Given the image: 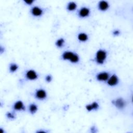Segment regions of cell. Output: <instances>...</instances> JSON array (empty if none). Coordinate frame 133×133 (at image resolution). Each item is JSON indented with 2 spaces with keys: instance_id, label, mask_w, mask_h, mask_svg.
<instances>
[{
  "instance_id": "30bf717a",
  "label": "cell",
  "mask_w": 133,
  "mask_h": 133,
  "mask_svg": "<svg viewBox=\"0 0 133 133\" xmlns=\"http://www.w3.org/2000/svg\"><path fill=\"white\" fill-rule=\"evenodd\" d=\"M109 7V3L105 1H100L98 4V9L101 11H105L107 10Z\"/></svg>"
},
{
  "instance_id": "4fadbf2b",
  "label": "cell",
  "mask_w": 133,
  "mask_h": 133,
  "mask_svg": "<svg viewBox=\"0 0 133 133\" xmlns=\"http://www.w3.org/2000/svg\"><path fill=\"white\" fill-rule=\"evenodd\" d=\"M77 39L81 42H85L88 39V36L85 33L81 32L77 35Z\"/></svg>"
},
{
  "instance_id": "277c9868",
  "label": "cell",
  "mask_w": 133,
  "mask_h": 133,
  "mask_svg": "<svg viewBox=\"0 0 133 133\" xmlns=\"http://www.w3.org/2000/svg\"><path fill=\"white\" fill-rule=\"evenodd\" d=\"M110 77L109 73L107 72H101L97 74L96 79L99 82H105L107 81Z\"/></svg>"
},
{
  "instance_id": "e0dca14e",
  "label": "cell",
  "mask_w": 133,
  "mask_h": 133,
  "mask_svg": "<svg viewBox=\"0 0 133 133\" xmlns=\"http://www.w3.org/2000/svg\"><path fill=\"white\" fill-rule=\"evenodd\" d=\"M65 43V41L64 39V38H60L59 39H58L55 43V45L56 46L58 47V48H61L63 46L64 44Z\"/></svg>"
},
{
  "instance_id": "7a4b0ae2",
  "label": "cell",
  "mask_w": 133,
  "mask_h": 133,
  "mask_svg": "<svg viewBox=\"0 0 133 133\" xmlns=\"http://www.w3.org/2000/svg\"><path fill=\"white\" fill-rule=\"evenodd\" d=\"M107 57V53L105 50L99 49L96 54L95 60L99 64H102L105 62Z\"/></svg>"
},
{
  "instance_id": "6da1fadb",
  "label": "cell",
  "mask_w": 133,
  "mask_h": 133,
  "mask_svg": "<svg viewBox=\"0 0 133 133\" xmlns=\"http://www.w3.org/2000/svg\"><path fill=\"white\" fill-rule=\"evenodd\" d=\"M61 57L63 60H68L73 63H76L79 61V56L76 54L70 51H64Z\"/></svg>"
},
{
  "instance_id": "8fae6325",
  "label": "cell",
  "mask_w": 133,
  "mask_h": 133,
  "mask_svg": "<svg viewBox=\"0 0 133 133\" xmlns=\"http://www.w3.org/2000/svg\"><path fill=\"white\" fill-rule=\"evenodd\" d=\"M13 108L16 111H23L25 110V107L24 105V104L23 102L20 100L16 101L14 103L13 105Z\"/></svg>"
},
{
  "instance_id": "8992f818",
  "label": "cell",
  "mask_w": 133,
  "mask_h": 133,
  "mask_svg": "<svg viewBox=\"0 0 133 133\" xmlns=\"http://www.w3.org/2000/svg\"><path fill=\"white\" fill-rule=\"evenodd\" d=\"M35 97L38 100H44L47 97V92L43 89H37L35 92Z\"/></svg>"
},
{
  "instance_id": "5b68a950",
  "label": "cell",
  "mask_w": 133,
  "mask_h": 133,
  "mask_svg": "<svg viewBox=\"0 0 133 133\" xmlns=\"http://www.w3.org/2000/svg\"><path fill=\"white\" fill-rule=\"evenodd\" d=\"M119 82V78L115 74H113L112 76H110L107 81V84L109 86L113 87L118 84Z\"/></svg>"
},
{
  "instance_id": "ffe728a7",
  "label": "cell",
  "mask_w": 133,
  "mask_h": 133,
  "mask_svg": "<svg viewBox=\"0 0 133 133\" xmlns=\"http://www.w3.org/2000/svg\"><path fill=\"white\" fill-rule=\"evenodd\" d=\"M23 2L27 5H31L34 1L33 0H24Z\"/></svg>"
},
{
  "instance_id": "52a82bcc",
  "label": "cell",
  "mask_w": 133,
  "mask_h": 133,
  "mask_svg": "<svg viewBox=\"0 0 133 133\" xmlns=\"http://www.w3.org/2000/svg\"><path fill=\"white\" fill-rule=\"evenodd\" d=\"M25 77L28 80L34 81L37 79L38 74L34 70H29L25 73Z\"/></svg>"
},
{
  "instance_id": "3957f363",
  "label": "cell",
  "mask_w": 133,
  "mask_h": 133,
  "mask_svg": "<svg viewBox=\"0 0 133 133\" xmlns=\"http://www.w3.org/2000/svg\"><path fill=\"white\" fill-rule=\"evenodd\" d=\"M112 104L118 109H123L125 107L126 102L122 98H118L112 101Z\"/></svg>"
},
{
  "instance_id": "2e32d148",
  "label": "cell",
  "mask_w": 133,
  "mask_h": 133,
  "mask_svg": "<svg viewBox=\"0 0 133 133\" xmlns=\"http://www.w3.org/2000/svg\"><path fill=\"white\" fill-rule=\"evenodd\" d=\"M18 68H19V66H18V64H17L16 63H12L9 65V70L10 72L14 73L18 70Z\"/></svg>"
},
{
  "instance_id": "7c38bea8",
  "label": "cell",
  "mask_w": 133,
  "mask_h": 133,
  "mask_svg": "<svg viewBox=\"0 0 133 133\" xmlns=\"http://www.w3.org/2000/svg\"><path fill=\"white\" fill-rule=\"evenodd\" d=\"M99 107V104L97 102H93L90 104H88L86 106V109L88 112L93 111V110H97L98 109Z\"/></svg>"
},
{
  "instance_id": "d6986e66",
  "label": "cell",
  "mask_w": 133,
  "mask_h": 133,
  "mask_svg": "<svg viewBox=\"0 0 133 133\" xmlns=\"http://www.w3.org/2000/svg\"><path fill=\"white\" fill-rule=\"evenodd\" d=\"M52 76H51V75H50V74L47 75L46 76V77H45V80H46V81L47 83H50V82H51V81H52Z\"/></svg>"
},
{
  "instance_id": "ac0fdd59",
  "label": "cell",
  "mask_w": 133,
  "mask_h": 133,
  "mask_svg": "<svg viewBox=\"0 0 133 133\" xmlns=\"http://www.w3.org/2000/svg\"><path fill=\"white\" fill-rule=\"evenodd\" d=\"M6 116L9 119H14L15 118V115L12 113L10 112H8L6 113Z\"/></svg>"
},
{
  "instance_id": "9c48e42d",
  "label": "cell",
  "mask_w": 133,
  "mask_h": 133,
  "mask_svg": "<svg viewBox=\"0 0 133 133\" xmlns=\"http://www.w3.org/2000/svg\"><path fill=\"white\" fill-rule=\"evenodd\" d=\"M90 10L89 8L86 7H82L78 11V15L80 18H86L89 16Z\"/></svg>"
},
{
  "instance_id": "ba28073f",
  "label": "cell",
  "mask_w": 133,
  "mask_h": 133,
  "mask_svg": "<svg viewBox=\"0 0 133 133\" xmlns=\"http://www.w3.org/2000/svg\"><path fill=\"white\" fill-rule=\"evenodd\" d=\"M31 14L34 17H41L43 14V10L38 6H34L31 9Z\"/></svg>"
},
{
  "instance_id": "5bb4252c",
  "label": "cell",
  "mask_w": 133,
  "mask_h": 133,
  "mask_svg": "<svg viewBox=\"0 0 133 133\" xmlns=\"http://www.w3.org/2000/svg\"><path fill=\"white\" fill-rule=\"evenodd\" d=\"M77 8V4L74 2H70L68 3L66 6V9L69 11H73L76 10Z\"/></svg>"
},
{
  "instance_id": "9a60e30c",
  "label": "cell",
  "mask_w": 133,
  "mask_h": 133,
  "mask_svg": "<svg viewBox=\"0 0 133 133\" xmlns=\"http://www.w3.org/2000/svg\"><path fill=\"white\" fill-rule=\"evenodd\" d=\"M37 110H38V107L35 103H31L29 105V111L31 114H34L36 113Z\"/></svg>"
},
{
  "instance_id": "44dd1931",
  "label": "cell",
  "mask_w": 133,
  "mask_h": 133,
  "mask_svg": "<svg viewBox=\"0 0 133 133\" xmlns=\"http://www.w3.org/2000/svg\"><path fill=\"white\" fill-rule=\"evenodd\" d=\"M112 34L113 35L117 36L120 34V31L118 30H115L113 31Z\"/></svg>"
}]
</instances>
